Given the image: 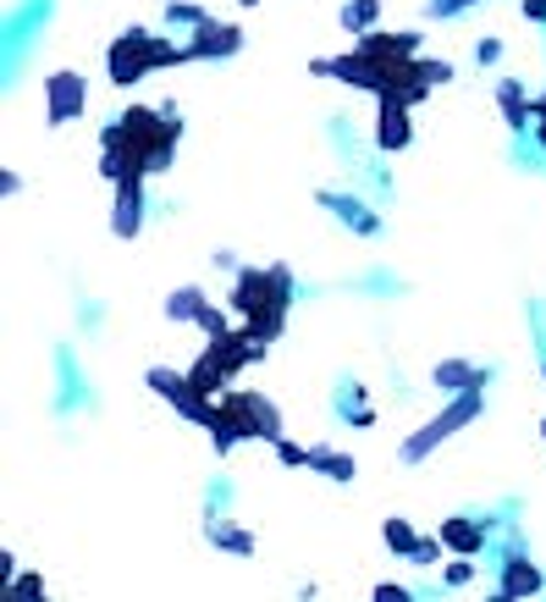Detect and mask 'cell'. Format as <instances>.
<instances>
[{
  "instance_id": "obj_3",
  "label": "cell",
  "mask_w": 546,
  "mask_h": 602,
  "mask_svg": "<svg viewBox=\"0 0 546 602\" xmlns=\"http://www.w3.org/2000/svg\"><path fill=\"white\" fill-rule=\"evenodd\" d=\"M485 409V387H469V393H452V404L441 409V415H430L414 437H403V448H397V459L403 464H425L441 442H452L463 426H474V415Z\"/></svg>"
},
{
  "instance_id": "obj_25",
  "label": "cell",
  "mask_w": 546,
  "mask_h": 602,
  "mask_svg": "<svg viewBox=\"0 0 546 602\" xmlns=\"http://www.w3.org/2000/svg\"><path fill=\"white\" fill-rule=\"evenodd\" d=\"M441 580H447V585H469V580H474V563H469L463 552H452V563L441 569Z\"/></svg>"
},
{
  "instance_id": "obj_2",
  "label": "cell",
  "mask_w": 546,
  "mask_h": 602,
  "mask_svg": "<svg viewBox=\"0 0 546 602\" xmlns=\"http://www.w3.org/2000/svg\"><path fill=\"white\" fill-rule=\"evenodd\" d=\"M282 437V409L265 393H221L216 398V420H210V442L216 453H232L238 442H276Z\"/></svg>"
},
{
  "instance_id": "obj_10",
  "label": "cell",
  "mask_w": 546,
  "mask_h": 602,
  "mask_svg": "<svg viewBox=\"0 0 546 602\" xmlns=\"http://www.w3.org/2000/svg\"><path fill=\"white\" fill-rule=\"evenodd\" d=\"M315 205H320V211H331V216H337L348 233H359V238H381V233H386V227H381V216H375L364 200H353V194L320 189V194H315Z\"/></svg>"
},
{
  "instance_id": "obj_4",
  "label": "cell",
  "mask_w": 546,
  "mask_h": 602,
  "mask_svg": "<svg viewBox=\"0 0 546 602\" xmlns=\"http://www.w3.org/2000/svg\"><path fill=\"white\" fill-rule=\"evenodd\" d=\"M227 304H232L243 321H249V315H287V304H293V271H287V266H271V271L243 266Z\"/></svg>"
},
{
  "instance_id": "obj_32",
  "label": "cell",
  "mask_w": 546,
  "mask_h": 602,
  "mask_svg": "<svg viewBox=\"0 0 546 602\" xmlns=\"http://www.w3.org/2000/svg\"><path fill=\"white\" fill-rule=\"evenodd\" d=\"M540 437H546V420H540Z\"/></svg>"
},
{
  "instance_id": "obj_28",
  "label": "cell",
  "mask_w": 546,
  "mask_h": 602,
  "mask_svg": "<svg viewBox=\"0 0 546 602\" xmlns=\"http://www.w3.org/2000/svg\"><path fill=\"white\" fill-rule=\"evenodd\" d=\"M469 7H480V0H430V18H458Z\"/></svg>"
},
{
  "instance_id": "obj_5",
  "label": "cell",
  "mask_w": 546,
  "mask_h": 602,
  "mask_svg": "<svg viewBox=\"0 0 546 602\" xmlns=\"http://www.w3.org/2000/svg\"><path fill=\"white\" fill-rule=\"evenodd\" d=\"M106 73H111V89H139L150 73H155V34L150 29H128L117 34V45L106 51Z\"/></svg>"
},
{
  "instance_id": "obj_22",
  "label": "cell",
  "mask_w": 546,
  "mask_h": 602,
  "mask_svg": "<svg viewBox=\"0 0 546 602\" xmlns=\"http://www.w3.org/2000/svg\"><path fill=\"white\" fill-rule=\"evenodd\" d=\"M381 541H386L397 558H408V552L419 547V530H414L408 519H386V525H381Z\"/></svg>"
},
{
  "instance_id": "obj_13",
  "label": "cell",
  "mask_w": 546,
  "mask_h": 602,
  "mask_svg": "<svg viewBox=\"0 0 546 602\" xmlns=\"http://www.w3.org/2000/svg\"><path fill=\"white\" fill-rule=\"evenodd\" d=\"M375 144H381L386 155H397V150H408V144H414L408 106H397V100H381V117H375Z\"/></svg>"
},
{
  "instance_id": "obj_21",
  "label": "cell",
  "mask_w": 546,
  "mask_h": 602,
  "mask_svg": "<svg viewBox=\"0 0 546 602\" xmlns=\"http://www.w3.org/2000/svg\"><path fill=\"white\" fill-rule=\"evenodd\" d=\"M166 23L194 34V29H205V23H210V12L199 7V0H166Z\"/></svg>"
},
{
  "instance_id": "obj_23",
  "label": "cell",
  "mask_w": 546,
  "mask_h": 602,
  "mask_svg": "<svg viewBox=\"0 0 546 602\" xmlns=\"http://www.w3.org/2000/svg\"><path fill=\"white\" fill-rule=\"evenodd\" d=\"M7 596H18V602H40V596H45V574H18V580L7 585Z\"/></svg>"
},
{
  "instance_id": "obj_8",
  "label": "cell",
  "mask_w": 546,
  "mask_h": 602,
  "mask_svg": "<svg viewBox=\"0 0 546 602\" xmlns=\"http://www.w3.org/2000/svg\"><path fill=\"white\" fill-rule=\"evenodd\" d=\"M540 591H546V574L529 563L518 536H507V547L496 558V596H540Z\"/></svg>"
},
{
  "instance_id": "obj_12",
  "label": "cell",
  "mask_w": 546,
  "mask_h": 602,
  "mask_svg": "<svg viewBox=\"0 0 546 602\" xmlns=\"http://www.w3.org/2000/svg\"><path fill=\"white\" fill-rule=\"evenodd\" d=\"M496 111H502V122H507V133H513V139H529L535 111H529V95H524V84H518V78H502V84H496Z\"/></svg>"
},
{
  "instance_id": "obj_30",
  "label": "cell",
  "mask_w": 546,
  "mask_h": 602,
  "mask_svg": "<svg viewBox=\"0 0 546 602\" xmlns=\"http://www.w3.org/2000/svg\"><path fill=\"white\" fill-rule=\"evenodd\" d=\"M518 18L535 23V29H546V0H518Z\"/></svg>"
},
{
  "instance_id": "obj_20",
  "label": "cell",
  "mask_w": 546,
  "mask_h": 602,
  "mask_svg": "<svg viewBox=\"0 0 546 602\" xmlns=\"http://www.w3.org/2000/svg\"><path fill=\"white\" fill-rule=\"evenodd\" d=\"M353 40H364V34H375L381 29V0H348L342 7V18H337Z\"/></svg>"
},
{
  "instance_id": "obj_14",
  "label": "cell",
  "mask_w": 546,
  "mask_h": 602,
  "mask_svg": "<svg viewBox=\"0 0 546 602\" xmlns=\"http://www.w3.org/2000/svg\"><path fill=\"white\" fill-rule=\"evenodd\" d=\"M430 381L441 393H469V387H491V365H474V359H441L430 370Z\"/></svg>"
},
{
  "instance_id": "obj_16",
  "label": "cell",
  "mask_w": 546,
  "mask_h": 602,
  "mask_svg": "<svg viewBox=\"0 0 546 602\" xmlns=\"http://www.w3.org/2000/svg\"><path fill=\"white\" fill-rule=\"evenodd\" d=\"M161 310H166V321L199 326V315L210 310V293H205L199 282H183V288H172V293H166V304H161Z\"/></svg>"
},
{
  "instance_id": "obj_11",
  "label": "cell",
  "mask_w": 546,
  "mask_h": 602,
  "mask_svg": "<svg viewBox=\"0 0 546 602\" xmlns=\"http://www.w3.org/2000/svg\"><path fill=\"white\" fill-rule=\"evenodd\" d=\"M111 233H117V238H139V233H144V178H122V183H117Z\"/></svg>"
},
{
  "instance_id": "obj_19",
  "label": "cell",
  "mask_w": 546,
  "mask_h": 602,
  "mask_svg": "<svg viewBox=\"0 0 546 602\" xmlns=\"http://www.w3.org/2000/svg\"><path fill=\"white\" fill-rule=\"evenodd\" d=\"M210 547L216 552H232V558H254V530L249 525H232V519H210Z\"/></svg>"
},
{
  "instance_id": "obj_24",
  "label": "cell",
  "mask_w": 546,
  "mask_h": 602,
  "mask_svg": "<svg viewBox=\"0 0 546 602\" xmlns=\"http://www.w3.org/2000/svg\"><path fill=\"white\" fill-rule=\"evenodd\" d=\"M271 448H276V459H282L287 470H309V448H298V442H287V437H276Z\"/></svg>"
},
{
  "instance_id": "obj_1",
  "label": "cell",
  "mask_w": 546,
  "mask_h": 602,
  "mask_svg": "<svg viewBox=\"0 0 546 602\" xmlns=\"http://www.w3.org/2000/svg\"><path fill=\"white\" fill-rule=\"evenodd\" d=\"M183 144V111L166 106H128L106 133H100V178L122 183V178H155L177 161Z\"/></svg>"
},
{
  "instance_id": "obj_17",
  "label": "cell",
  "mask_w": 546,
  "mask_h": 602,
  "mask_svg": "<svg viewBox=\"0 0 546 602\" xmlns=\"http://www.w3.org/2000/svg\"><path fill=\"white\" fill-rule=\"evenodd\" d=\"M309 470L326 475V481H337V486L359 481V459L353 453H337V448H309Z\"/></svg>"
},
{
  "instance_id": "obj_31",
  "label": "cell",
  "mask_w": 546,
  "mask_h": 602,
  "mask_svg": "<svg viewBox=\"0 0 546 602\" xmlns=\"http://www.w3.org/2000/svg\"><path fill=\"white\" fill-rule=\"evenodd\" d=\"M238 7H260V0H238Z\"/></svg>"
},
{
  "instance_id": "obj_6",
  "label": "cell",
  "mask_w": 546,
  "mask_h": 602,
  "mask_svg": "<svg viewBox=\"0 0 546 602\" xmlns=\"http://www.w3.org/2000/svg\"><path fill=\"white\" fill-rule=\"evenodd\" d=\"M150 393H161L183 420H194V426H205L210 431V420H216V398H205L199 387H194V376L188 370H166V365H150Z\"/></svg>"
},
{
  "instance_id": "obj_15",
  "label": "cell",
  "mask_w": 546,
  "mask_h": 602,
  "mask_svg": "<svg viewBox=\"0 0 546 602\" xmlns=\"http://www.w3.org/2000/svg\"><path fill=\"white\" fill-rule=\"evenodd\" d=\"M436 536L447 541V552L474 558V552H485V541H491V519H441Z\"/></svg>"
},
{
  "instance_id": "obj_18",
  "label": "cell",
  "mask_w": 546,
  "mask_h": 602,
  "mask_svg": "<svg viewBox=\"0 0 546 602\" xmlns=\"http://www.w3.org/2000/svg\"><path fill=\"white\" fill-rule=\"evenodd\" d=\"M359 45H364L375 62H403V56L419 51V34H414V29H408V34H381V29H375V34H364Z\"/></svg>"
},
{
  "instance_id": "obj_33",
  "label": "cell",
  "mask_w": 546,
  "mask_h": 602,
  "mask_svg": "<svg viewBox=\"0 0 546 602\" xmlns=\"http://www.w3.org/2000/svg\"><path fill=\"white\" fill-rule=\"evenodd\" d=\"M540 376H546V365H540Z\"/></svg>"
},
{
  "instance_id": "obj_27",
  "label": "cell",
  "mask_w": 546,
  "mask_h": 602,
  "mask_svg": "<svg viewBox=\"0 0 546 602\" xmlns=\"http://www.w3.org/2000/svg\"><path fill=\"white\" fill-rule=\"evenodd\" d=\"M474 62H480V67H491V62H502V40H496V34H485V40L474 45Z\"/></svg>"
},
{
  "instance_id": "obj_26",
  "label": "cell",
  "mask_w": 546,
  "mask_h": 602,
  "mask_svg": "<svg viewBox=\"0 0 546 602\" xmlns=\"http://www.w3.org/2000/svg\"><path fill=\"white\" fill-rule=\"evenodd\" d=\"M529 111H535V128H529V139H535V150H546V89H540V100H529Z\"/></svg>"
},
{
  "instance_id": "obj_29",
  "label": "cell",
  "mask_w": 546,
  "mask_h": 602,
  "mask_svg": "<svg viewBox=\"0 0 546 602\" xmlns=\"http://www.w3.org/2000/svg\"><path fill=\"white\" fill-rule=\"evenodd\" d=\"M370 596H375V602H408V585H397V580H381Z\"/></svg>"
},
{
  "instance_id": "obj_7",
  "label": "cell",
  "mask_w": 546,
  "mask_h": 602,
  "mask_svg": "<svg viewBox=\"0 0 546 602\" xmlns=\"http://www.w3.org/2000/svg\"><path fill=\"white\" fill-rule=\"evenodd\" d=\"M84 111H89V78L73 73V67L51 73V78H45V122H51V128H67V122H78Z\"/></svg>"
},
{
  "instance_id": "obj_9",
  "label": "cell",
  "mask_w": 546,
  "mask_h": 602,
  "mask_svg": "<svg viewBox=\"0 0 546 602\" xmlns=\"http://www.w3.org/2000/svg\"><path fill=\"white\" fill-rule=\"evenodd\" d=\"M238 51H243V29H238V23H221V18H210L205 29H194V40L183 45L188 67H194V62H227V56H238Z\"/></svg>"
}]
</instances>
